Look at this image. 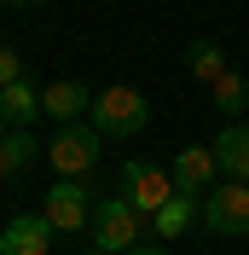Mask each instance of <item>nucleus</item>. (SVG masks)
<instances>
[{
  "instance_id": "obj_13",
  "label": "nucleus",
  "mask_w": 249,
  "mask_h": 255,
  "mask_svg": "<svg viewBox=\"0 0 249 255\" xmlns=\"http://www.w3.org/2000/svg\"><path fill=\"white\" fill-rule=\"evenodd\" d=\"M0 116H6V122H35V116H41V93H35L29 81H12V87H6V93H0Z\"/></svg>"
},
{
  "instance_id": "obj_9",
  "label": "nucleus",
  "mask_w": 249,
  "mask_h": 255,
  "mask_svg": "<svg viewBox=\"0 0 249 255\" xmlns=\"http://www.w3.org/2000/svg\"><path fill=\"white\" fill-rule=\"evenodd\" d=\"M81 111H93V93L81 81H52L47 93H41V116H58V128H76Z\"/></svg>"
},
{
  "instance_id": "obj_10",
  "label": "nucleus",
  "mask_w": 249,
  "mask_h": 255,
  "mask_svg": "<svg viewBox=\"0 0 249 255\" xmlns=\"http://www.w3.org/2000/svg\"><path fill=\"white\" fill-rule=\"evenodd\" d=\"M215 162H220L226 180H244V186H249V122H232L215 139Z\"/></svg>"
},
{
  "instance_id": "obj_5",
  "label": "nucleus",
  "mask_w": 249,
  "mask_h": 255,
  "mask_svg": "<svg viewBox=\"0 0 249 255\" xmlns=\"http://www.w3.org/2000/svg\"><path fill=\"white\" fill-rule=\"evenodd\" d=\"M203 226L220 232V238H244L249 232V186L244 180H226L203 197Z\"/></svg>"
},
{
  "instance_id": "obj_7",
  "label": "nucleus",
  "mask_w": 249,
  "mask_h": 255,
  "mask_svg": "<svg viewBox=\"0 0 249 255\" xmlns=\"http://www.w3.org/2000/svg\"><path fill=\"white\" fill-rule=\"evenodd\" d=\"M47 250H52L47 215H17L6 232H0V255H47Z\"/></svg>"
},
{
  "instance_id": "obj_15",
  "label": "nucleus",
  "mask_w": 249,
  "mask_h": 255,
  "mask_svg": "<svg viewBox=\"0 0 249 255\" xmlns=\"http://www.w3.org/2000/svg\"><path fill=\"white\" fill-rule=\"evenodd\" d=\"M215 105H220V111H244V105H249V81L226 70V76L215 81Z\"/></svg>"
},
{
  "instance_id": "obj_11",
  "label": "nucleus",
  "mask_w": 249,
  "mask_h": 255,
  "mask_svg": "<svg viewBox=\"0 0 249 255\" xmlns=\"http://www.w3.org/2000/svg\"><path fill=\"white\" fill-rule=\"evenodd\" d=\"M197 215H203V197H191V191H180V197H174V203L162 209V215H156V238H168V244H174V238H186Z\"/></svg>"
},
{
  "instance_id": "obj_1",
  "label": "nucleus",
  "mask_w": 249,
  "mask_h": 255,
  "mask_svg": "<svg viewBox=\"0 0 249 255\" xmlns=\"http://www.w3.org/2000/svg\"><path fill=\"white\" fill-rule=\"evenodd\" d=\"M151 122V99L139 93V87H105V93H93V122L105 139H127V133H139V128Z\"/></svg>"
},
{
  "instance_id": "obj_18",
  "label": "nucleus",
  "mask_w": 249,
  "mask_h": 255,
  "mask_svg": "<svg viewBox=\"0 0 249 255\" xmlns=\"http://www.w3.org/2000/svg\"><path fill=\"white\" fill-rule=\"evenodd\" d=\"M0 139H6V116H0Z\"/></svg>"
},
{
  "instance_id": "obj_3",
  "label": "nucleus",
  "mask_w": 249,
  "mask_h": 255,
  "mask_svg": "<svg viewBox=\"0 0 249 255\" xmlns=\"http://www.w3.org/2000/svg\"><path fill=\"white\" fill-rule=\"evenodd\" d=\"M99 128H58V139L47 145V162L58 168V180H81V174H93V162H99Z\"/></svg>"
},
{
  "instance_id": "obj_12",
  "label": "nucleus",
  "mask_w": 249,
  "mask_h": 255,
  "mask_svg": "<svg viewBox=\"0 0 249 255\" xmlns=\"http://www.w3.org/2000/svg\"><path fill=\"white\" fill-rule=\"evenodd\" d=\"M35 157H41V145H35L29 133H23V128H17V133H6V139H0V180L23 174V168H29Z\"/></svg>"
},
{
  "instance_id": "obj_6",
  "label": "nucleus",
  "mask_w": 249,
  "mask_h": 255,
  "mask_svg": "<svg viewBox=\"0 0 249 255\" xmlns=\"http://www.w3.org/2000/svg\"><path fill=\"white\" fill-rule=\"evenodd\" d=\"M41 203H47L41 215H47V226H52V232H76V226H87V221H93V209H99L93 197H87V186H81V180H58V186H52Z\"/></svg>"
},
{
  "instance_id": "obj_2",
  "label": "nucleus",
  "mask_w": 249,
  "mask_h": 255,
  "mask_svg": "<svg viewBox=\"0 0 249 255\" xmlns=\"http://www.w3.org/2000/svg\"><path fill=\"white\" fill-rule=\"evenodd\" d=\"M122 197L139 215H162V209L180 197V186H174V168H151V162H122Z\"/></svg>"
},
{
  "instance_id": "obj_14",
  "label": "nucleus",
  "mask_w": 249,
  "mask_h": 255,
  "mask_svg": "<svg viewBox=\"0 0 249 255\" xmlns=\"http://www.w3.org/2000/svg\"><path fill=\"white\" fill-rule=\"evenodd\" d=\"M186 58H191V76H197V81H220V76H226V52H220L215 41H197Z\"/></svg>"
},
{
  "instance_id": "obj_16",
  "label": "nucleus",
  "mask_w": 249,
  "mask_h": 255,
  "mask_svg": "<svg viewBox=\"0 0 249 255\" xmlns=\"http://www.w3.org/2000/svg\"><path fill=\"white\" fill-rule=\"evenodd\" d=\"M12 81H23V58H17L12 47H0V93H6Z\"/></svg>"
},
{
  "instance_id": "obj_17",
  "label": "nucleus",
  "mask_w": 249,
  "mask_h": 255,
  "mask_svg": "<svg viewBox=\"0 0 249 255\" xmlns=\"http://www.w3.org/2000/svg\"><path fill=\"white\" fill-rule=\"evenodd\" d=\"M122 255H168V250H156V238H151V244H133V250H122Z\"/></svg>"
},
{
  "instance_id": "obj_8",
  "label": "nucleus",
  "mask_w": 249,
  "mask_h": 255,
  "mask_svg": "<svg viewBox=\"0 0 249 255\" xmlns=\"http://www.w3.org/2000/svg\"><path fill=\"white\" fill-rule=\"evenodd\" d=\"M215 145L203 151V145H186L180 157H174V186L180 191H191V197H209V180H215Z\"/></svg>"
},
{
  "instance_id": "obj_4",
  "label": "nucleus",
  "mask_w": 249,
  "mask_h": 255,
  "mask_svg": "<svg viewBox=\"0 0 249 255\" xmlns=\"http://www.w3.org/2000/svg\"><path fill=\"white\" fill-rule=\"evenodd\" d=\"M139 244V209L127 203V197H105V203L93 209V250L105 255H122Z\"/></svg>"
},
{
  "instance_id": "obj_19",
  "label": "nucleus",
  "mask_w": 249,
  "mask_h": 255,
  "mask_svg": "<svg viewBox=\"0 0 249 255\" xmlns=\"http://www.w3.org/2000/svg\"><path fill=\"white\" fill-rule=\"evenodd\" d=\"M6 6H29V0H6Z\"/></svg>"
}]
</instances>
